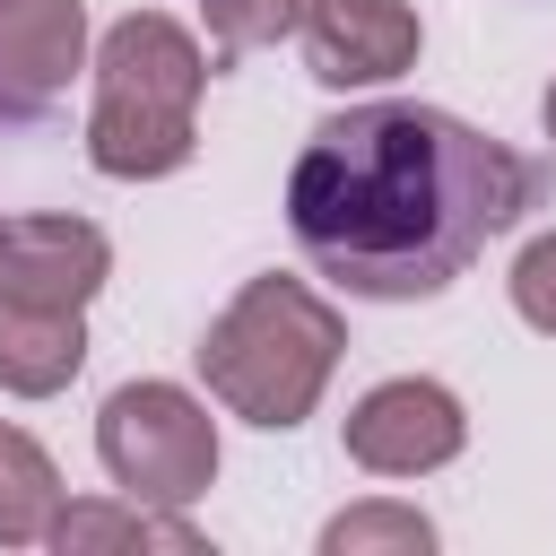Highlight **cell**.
Masks as SVG:
<instances>
[{
  "instance_id": "5b68a950",
  "label": "cell",
  "mask_w": 556,
  "mask_h": 556,
  "mask_svg": "<svg viewBox=\"0 0 556 556\" xmlns=\"http://www.w3.org/2000/svg\"><path fill=\"white\" fill-rule=\"evenodd\" d=\"M460 443H469V408L434 374H391L348 408V460L374 478H426L460 460Z\"/></svg>"
},
{
  "instance_id": "5bb4252c",
  "label": "cell",
  "mask_w": 556,
  "mask_h": 556,
  "mask_svg": "<svg viewBox=\"0 0 556 556\" xmlns=\"http://www.w3.org/2000/svg\"><path fill=\"white\" fill-rule=\"evenodd\" d=\"M504 287H513V313H521L539 339H556V226L513 252V278H504Z\"/></svg>"
},
{
  "instance_id": "6da1fadb",
  "label": "cell",
  "mask_w": 556,
  "mask_h": 556,
  "mask_svg": "<svg viewBox=\"0 0 556 556\" xmlns=\"http://www.w3.org/2000/svg\"><path fill=\"white\" fill-rule=\"evenodd\" d=\"M547 191V165L443 104H356L304 130L287 174L295 252L374 304L443 295Z\"/></svg>"
},
{
  "instance_id": "ba28073f",
  "label": "cell",
  "mask_w": 556,
  "mask_h": 556,
  "mask_svg": "<svg viewBox=\"0 0 556 556\" xmlns=\"http://www.w3.org/2000/svg\"><path fill=\"white\" fill-rule=\"evenodd\" d=\"M87 70L78 0H0V104H52Z\"/></svg>"
},
{
  "instance_id": "277c9868",
  "label": "cell",
  "mask_w": 556,
  "mask_h": 556,
  "mask_svg": "<svg viewBox=\"0 0 556 556\" xmlns=\"http://www.w3.org/2000/svg\"><path fill=\"white\" fill-rule=\"evenodd\" d=\"M96 460L139 504H200L217 478V417L182 382H122L96 408Z\"/></svg>"
},
{
  "instance_id": "7a4b0ae2",
  "label": "cell",
  "mask_w": 556,
  "mask_h": 556,
  "mask_svg": "<svg viewBox=\"0 0 556 556\" xmlns=\"http://www.w3.org/2000/svg\"><path fill=\"white\" fill-rule=\"evenodd\" d=\"M200 87L208 52L182 17L130 9L96 43V104H87V165L113 182H156L182 174L200 148Z\"/></svg>"
},
{
  "instance_id": "52a82bcc",
  "label": "cell",
  "mask_w": 556,
  "mask_h": 556,
  "mask_svg": "<svg viewBox=\"0 0 556 556\" xmlns=\"http://www.w3.org/2000/svg\"><path fill=\"white\" fill-rule=\"evenodd\" d=\"M417 9L408 0H313L304 17V52L321 87H382L400 70H417Z\"/></svg>"
},
{
  "instance_id": "30bf717a",
  "label": "cell",
  "mask_w": 556,
  "mask_h": 556,
  "mask_svg": "<svg viewBox=\"0 0 556 556\" xmlns=\"http://www.w3.org/2000/svg\"><path fill=\"white\" fill-rule=\"evenodd\" d=\"M52 547L61 556H96V547H165V556H200L208 539L174 513V504H139V495H87L52 513Z\"/></svg>"
},
{
  "instance_id": "7c38bea8",
  "label": "cell",
  "mask_w": 556,
  "mask_h": 556,
  "mask_svg": "<svg viewBox=\"0 0 556 556\" xmlns=\"http://www.w3.org/2000/svg\"><path fill=\"white\" fill-rule=\"evenodd\" d=\"M434 521L417 504H348L321 521V556H426Z\"/></svg>"
},
{
  "instance_id": "4fadbf2b",
  "label": "cell",
  "mask_w": 556,
  "mask_h": 556,
  "mask_svg": "<svg viewBox=\"0 0 556 556\" xmlns=\"http://www.w3.org/2000/svg\"><path fill=\"white\" fill-rule=\"evenodd\" d=\"M304 17H313V0H208V35H217V52L287 43Z\"/></svg>"
},
{
  "instance_id": "8fae6325",
  "label": "cell",
  "mask_w": 556,
  "mask_h": 556,
  "mask_svg": "<svg viewBox=\"0 0 556 556\" xmlns=\"http://www.w3.org/2000/svg\"><path fill=\"white\" fill-rule=\"evenodd\" d=\"M52 513H61V469L52 452L0 417V547H35L52 539Z\"/></svg>"
},
{
  "instance_id": "8992f818",
  "label": "cell",
  "mask_w": 556,
  "mask_h": 556,
  "mask_svg": "<svg viewBox=\"0 0 556 556\" xmlns=\"http://www.w3.org/2000/svg\"><path fill=\"white\" fill-rule=\"evenodd\" d=\"M113 278V243L87 217L61 208H26L0 217V295L9 304H43V313H87V295Z\"/></svg>"
},
{
  "instance_id": "3957f363",
  "label": "cell",
  "mask_w": 556,
  "mask_h": 556,
  "mask_svg": "<svg viewBox=\"0 0 556 556\" xmlns=\"http://www.w3.org/2000/svg\"><path fill=\"white\" fill-rule=\"evenodd\" d=\"M348 348V321L330 295H313L304 278H243L226 295V313L200 330V382L261 434H287L313 417V400L330 391Z\"/></svg>"
},
{
  "instance_id": "9c48e42d",
  "label": "cell",
  "mask_w": 556,
  "mask_h": 556,
  "mask_svg": "<svg viewBox=\"0 0 556 556\" xmlns=\"http://www.w3.org/2000/svg\"><path fill=\"white\" fill-rule=\"evenodd\" d=\"M87 365V321L78 313H43V304H9L0 295V391L9 400H52L70 391Z\"/></svg>"
},
{
  "instance_id": "9a60e30c",
  "label": "cell",
  "mask_w": 556,
  "mask_h": 556,
  "mask_svg": "<svg viewBox=\"0 0 556 556\" xmlns=\"http://www.w3.org/2000/svg\"><path fill=\"white\" fill-rule=\"evenodd\" d=\"M539 122H547V139H556V78H547V96H539Z\"/></svg>"
}]
</instances>
